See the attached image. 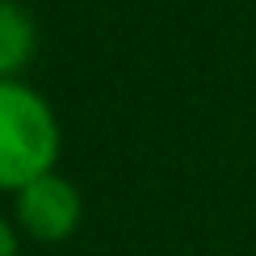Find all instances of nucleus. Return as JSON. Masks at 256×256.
<instances>
[{"label":"nucleus","mask_w":256,"mask_h":256,"mask_svg":"<svg viewBox=\"0 0 256 256\" xmlns=\"http://www.w3.org/2000/svg\"><path fill=\"white\" fill-rule=\"evenodd\" d=\"M59 143L63 134L50 101L26 80H0V189L17 194L55 172Z\"/></svg>","instance_id":"nucleus-1"},{"label":"nucleus","mask_w":256,"mask_h":256,"mask_svg":"<svg viewBox=\"0 0 256 256\" xmlns=\"http://www.w3.org/2000/svg\"><path fill=\"white\" fill-rule=\"evenodd\" d=\"M80 214H84L80 189L59 172H46L13 194V222L34 244H63L80 227Z\"/></svg>","instance_id":"nucleus-2"},{"label":"nucleus","mask_w":256,"mask_h":256,"mask_svg":"<svg viewBox=\"0 0 256 256\" xmlns=\"http://www.w3.org/2000/svg\"><path fill=\"white\" fill-rule=\"evenodd\" d=\"M38 50V30L17 0H0V80H17Z\"/></svg>","instance_id":"nucleus-3"},{"label":"nucleus","mask_w":256,"mask_h":256,"mask_svg":"<svg viewBox=\"0 0 256 256\" xmlns=\"http://www.w3.org/2000/svg\"><path fill=\"white\" fill-rule=\"evenodd\" d=\"M17 222L0 218V256H21V240H17Z\"/></svg>","instance_id":"nucleus-4"}]
</instances>
